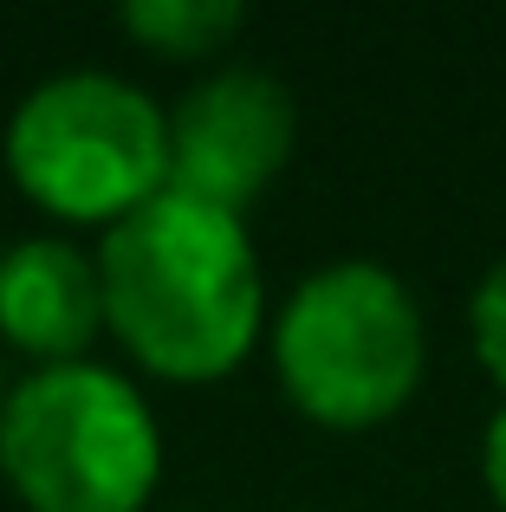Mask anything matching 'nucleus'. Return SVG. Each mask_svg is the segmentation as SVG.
Instances as JSON below:
<instances>
[{"label": "nucleus", "instance_id": "1", "mask_svg": "<svg viewBox=\"0 0 506 512\" xmlns=\"http://www.w3.org/2000/svg\"><path fill=\"white\" fill-rule=\"evenodd\" d=\"M98 286L104 331L163 383H215L241 370L266 325L247 221L176 188L104 227Z\"/></svg>", "mask_w": 506, "mask_h": 512}, {"label": "nucleus", "instance_id": "2", "mask_svg": "<svg viewBox=\"0 0 506 512\" xmlns=\"http://www.w3.org/2000/svg\"><path fill=\"white\" fill-rule=\"evenodd\" d=\"M429 363L422 305L383 260H331L292 286L273 318L286 402L331 435H364L409 409Z\"/></svg>", "mask_w": 506, "mask_h": 512}, {"label": "nucleus", "instance_id": "3", "mask_svg": "<svg viewBox=\"0 0 506 512\" xmlns=\"http://www.w3.org/2000/svg\"><path fill=\"white\" fill-rule=\"evenodd\" d=\"M0 474L26 512H143L163 480V428L130 376L46 363L7 389Z\"/></svg>", "mask_w": 506, "mask_h": 512}, {"label": "nucleus", "instance_id": "4", "mask_svg": "<svg viewBox=\"0 0 506 512\" xmlns=\"http://www.w3.org/2000/svg\"><path fill=\"white\" fill-rule=\"evenodd\" d=\"M7 175L72 227H117L169 188V111L117 72H59L7 117Z\"/></svg>", "mask_w": 506, "mask_h": 512}, {"label": "nucleus", "instance_id": "5", "mask_svg": "<svg viewBox=\"0 0 506 512\" xmlns=\"http://www.w3.org/2000/svg\"><path fill=\"white\" fill-rule=\"evenodd\" d=\"M299 143V104L286 78L260 65H221L169 111V188L241 214L273 188Z\"/></svg>", "mask_w": 506, "mask_h": 512}, {"label": "nucleus", "instance_id": "6", "mask_svg": "<svg viewBox=\"0 0 506 512\" xmlns=\"http://www.w3.org/2000/svg\"><path fill=\"white\" fill-rule=\"evenodd\" d=\"M104 331L98 253L78 240L39 234L0 253V338L46 363H85Z\"/></svg>", "mask_w": 506, "mask_h": 512}, {"label": "nucleus", "instance_id": "7", "mask_svg": "<svg viewBox=\"0 0 506 512\" xmlns=\"http://www.w3.org/2000/svg\"><path fill=\"white\" fill-rule=\"evenodd\" d=\"M124 33L163 59H215L228 39L247 33L241 0H130Z\"/></svg>", "mask_w": 506, "mask_h": 512}, {"label": "nucleus", "instance_id": "8", "mask_svg": "<svg viewBox=\"0 0 506 512\" xmlns=\"http://www.w3.org/2000/svg\"><path fill=\"white\" fill-rule=\"evenodd\" d=\"M468 325H474V357H481V370L506 389V253L487 266L481 286H474Z\"/></svg>", "mask_w": 506, "mask_h": 512}, {"label": "nucleus", "instance_id": "9", "mask_svg": "<svg viewBox=\"0 0 506 512\" xmlns=\"http://www.w3.org/2000/svg\"><path fill=\"white\" fill-rule=\"evenodd\" d=\"M481 480H487V493H494V506L506 512V402L494 409V422H487V435H481Z\"/></svg>", "mask_w": 506, "mask_h": 512}, {"label": "nucleus", "instance_id": "10", "mask_svg": "<svg viewBox=\"0 0 506 512\" xmlns=\"http://www.w3.org/2000/svg\"><path fill=\"white\" fill-rule=\"evenodd\" d=\"M0 409H7V389H0Z\"/></svg>", "mask_w": 506, "mask_h": 512}, {"label": "nucleus", "instance_id": "11", "mask_svg": "<svg viewBox=\"0 0 506 512\" xmlns=\"http://www.w3.org/2000/svg\"><path fill=\"white\" fill-rule=\"evenodd\" d=\"M0 253H7V247H0Z\"/></svg>", "mask_w": 506, "mask_h": 512}]
</instances>
